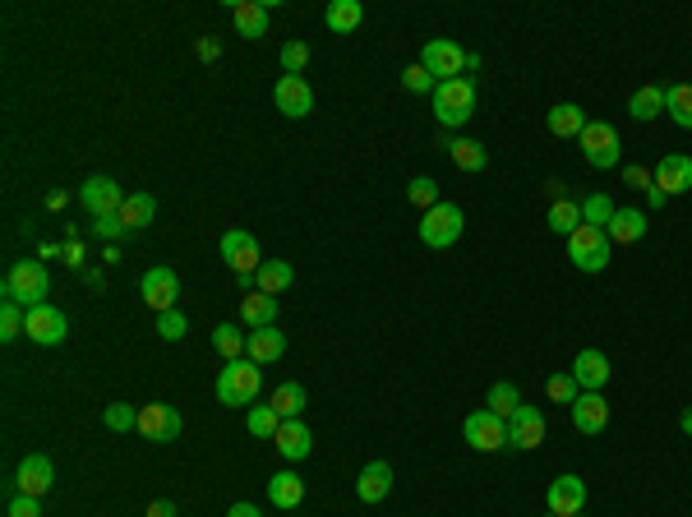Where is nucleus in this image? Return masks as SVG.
<instances>
[{"instance_id": "1", "label": "nucleus", "mask_w": 692, "mask_h": 517, "mask_svg": "<svg viewBox=\"0 0 692 517\" xmlns=\"http://www.w3.org/2000/svg\"><path fill=\"white\" fill-rule=\"evenodd\" d=\"M259 388H263V370L250 361V356H236V361L222 365L213 393H217V402H222V407H254Z\"/></svg>"}, {"instance_id": "2", "label": "nucleus", "mask_w": 692, "mask_h": 517, "mask_svg": "<svg viewBox=\"0 0 692 517\" xmlns=\"http://www.w3.org/2000/svg\"><path fill=\"white\" fill-rule=\"evenodd\" d=\"M471 116H476V84L471 79H443L434 88V121L443 130H462Z\"/></svg>"}, {"instance_id": "3", "label": "nucleus", "mask_w": 692, "mask_h": 517, "mask_svg": "<svg viewBox=\"0 0 692 517\" xmlns=\"http://www.w3.org/2000/svg\"><path fill=\"white\" fill-rule=\"evenodd\" d=\"M47 291H51V277H47V264L42 259H19V264L5 273V301L24 305H47Z\"/></svg>"}, {"instance_id": "4", "label": "nucleus", "mask_w": 692, "mask_h": 517, "mask_svg": "<svg viewBox=\"0 0 692 517\" xmlns=\"http://www.w3.org/2000/svg\"><path fill=\"white\" fill-rule=\"evenodd\" d=\"M466 231V213L457 204H434L430 213H420V241L430 250H448V245L462 241Z\"/></svg>"}, {"instance_id": "5", "label": "nucleus", "mask_w": 692, "mask_h": 517, "mask_svg": "<svg viewBox=\"0 0 692 517\" xmlns=\"http://www.w3.org/2000/svg\"><path fill=\"white\" fill-rule=\"evenodd\" d=\"M568 259L582 273H605L609 259H614V245H609V236L600 227H582L568 236Z\"/></svg>"}, {"instance_id": "6", "label": "nucleus", "mask_w": 692, "mask_h": 517, "mask_svg": "<svg viewBox=\"0 0 692 517\" xmlns=\"http://www.w3.org/2000/svg\"><path fill=\"white\" fill-rule=\"evenodd\" d=\"M466 61H471V51L457 47L453 37H430L425 51H420V65L434 74V79H466Z\"/></svg>"}, {"instance_id": "7", "label": "nucleus", "mask_w": 692, "mask_h": 517, "mask_svg": "<svg viewBox=\"0 0 692 517\" xmlns=\"http://www.w3.org/2000/svg\"><path fill=\"white\" fill-rule=\"evenodd\" d=\"M462 439L476 453H499V448H513L508 444V421L503 416H494L490 407H480V411H471L462 421Z\"/></svg>"}, {"instance_id": "8", "label": "nucleus", "mask_w": 692, "mask_h": 517, "mask_svg": "<svg viewBox=\"0 0 692 517\" xmlns=\"http://www.w3.org/2000/svg\"><path fill=\"white\" fill-rule=\"evenodd\" d=\"M619 153H623V139L619 130L609 121H586L582 130V157L591 162L596 171H609V167H619Z\"/></svg>"}, {"instance_id": "9", "label": "nucleus", "mask_w": 692, "mask_h": 517, "mask_svg": "<svg viewBox=\"0 0 692 517\" xmlns=\"http://www.w3.org/2000/svg\"><path fill=\"white\" fill-rule=\"evenodd\" d=\"M139 296H144V305L148 310H157V314H167V310H176V301H180V277H176V268H148L144 273V282H139Z\"/></svg>"}, {"instance_id": "10", "label": "nucleus", "mask_w": 692, "mask_h": 517, "mask_svg": "<svg viewBox=\"0 0 692 517\" xmlns=\"http://www.w3.org/2000/svg\"><path fill=\"white\" fill-rule=\"evenodd\" d=\"M180 430H185V421H180L176 407H167V402L139 407V434H144V439H153V444H176Z\"/></svg>"}, {"instance_id": "11", "label": "nucleus", "mask_w": 692, "mask_h": 517, "mask_svg": "<svg viewBox=\"0 0 692 517\" xmlns=\"http://www.w3.org/2000/svg\"><path fill=\"white\" fill-rule=\"evenodd\" d=\"M28 342H37V347H60L65 342V333H70V319H65V310H56V305H33L28 310Z\"/></svg>"}, {"instance_id": "12", "label": "nucleus", "mask_w": 692, "mask_h": 517, "mask_svg": "<svg viewBox=\"0 0 692 517\" xmlns=\"http://www.w3.org/2000/svg\"><path fill=\"white\" fill-rule=\"evenodd\" d=\"M273 102L282 116H291V121H300V116H310L314 111V88L305 84V74H282L273 88Z\"/></svg>"}, {"instance_id": "13", "label": "nucleus", "mask_w": 692, "mask_h": 517, "mask_svg": "<svg viewBox=\"0 0 692 517\" xmlns=\"http://www.w3.org/2000/svg\"><path fill=\"white\" fill-rule=\"evenodd\" d=\"M217 250H222V259H227L231 268H236V277L259 273V264H263V259H259V241H254L250 231H240V227H231Z\"/></svg>"}, {"instance_id": "14", "label": "nucleus", "mask_w": 692, "mask_h": 517, "mask_svg": "<svg viewBox=\"0 0 692 517\" xmlns=\"http://www.w3.org/2000/svg\"><path fill=\"white\" fill-rule=\"evenodd\" d=\"M79 204L93 217H116L120 204H125V194H120V185L111 176H88L84 190H79Z\"/></svg>"}, {"instance_id": "15", "label": "nucleus", "mask_w": 692, "mask_h": 517, "mask_svg": "<svg viewBox=\"0 0 692 517\" xmlns=\"http://www.w3.org/2000/svg\"><path fill=\"white\" fill-rule=\"evenodd\" d=\"M545 504H549V513L554 517H577L586 508V481L582 476H573V471H563L559 481L549 485Z\"/></svg>"}, {"instance_id": "16", "label": "nucleus", "mask_w": 692, "mask_h": 517, "mask_svg": "<svg viewBox=\"0 0 692 517\" xmlns=\"http://www.w3.org/2000/svg\"><path fill=\"white\" fill-rule=\"evenodd\" d=\"M508 444L513 448H540L545 444V411L540 407H517L508 416Z\"/></svg>"}, {"instance_id": "17", "label": "nucleus", "mask_w": 692, "mask_h": 517, "mask_svg": "<svg viewBox=\"0 0 692 517\" xmlns=\"http://www.w3.org/2000/svg\"><path fill=\"white\" fill-rule=\"evenodd\" d=\"M568 374L577 379V388H582V393H600V388L609 384V356H605V351H596V347H582Z\"/></svg>"}, {"instance_id": "18", "label": "nucleus", "mask_w": 692, "mask_h": 517, "mask_svg": "<svg viewBox=\"0 0 692 517\" xmlns=\"http://www.w3.org/2000/svg\"><path fill=\"white\" fill-rule=\"evenodd\" d=\"M51 481H56V467H51V457H42V453H28L24 462H19V471H14L19 494H33V499H42V494L51 490Z\"/></svg>"}, {"instance_id": "19", "label": "nucleus", "mask_w": 692, "mask_h": 517, "mask_svg": "<svg viewBox=\"0 0 692 517\" xmlns=\"http://www.w3.org/2000/svg\"><path fill=\"white\" fill-rule=\"evenodd\" d=\"M656 190H665L669 199L692 190V157L688 153H665L660 157L656 162Z\"/></svg>"}, {"instance_id": "20", "label": "nucleus", "mask_w": 692, "mask_h": 517, "mask_svg": "<svg viewBox=\"0 0 692 517\" xmlns=\"http://www.w3.org/2000/svg\"><path fill=\"white\" fill-rule=\"evenodd\" d=\"M273 448L282 457H287V462H305V457H310V448H314V434H310V425L300 421H282L277 425V434H273Z\"/></svg>"}, {"instance_id": "21", "label": "nucleus", "mask_w": 692, "mask_h": 517, "mask_svg": "<svg viewBox=\"0 0 692 517\" xmlns=\"http://www.w3.org/2000/svg\"><path fill=\"white\" fill-rule=\"evenodd\" d=\"M393 467L388 462H370V467H360V481H356V494L360 504H383L388 494H393Z\"/></svg>"}, {"instance_id": "22", "label": "nucleus", "mask_w": 692, "mask_h": 517, "mask_svg": "<svg viewBox=\"0 0 692 517\" xmlns=\"http://www.w3.org/2000/svg\"><path fill=\"white\" fill-rule=\"evenodd\" d=\"M646 208H619V213L609 217V227H605V236H609V245H637L646 236Z\"/></svg>"}, {"instance_id": "23", "label": "nucleus", "mask_w": 692, "mask_h": 517, "mask_svg": "<svg viewBox=\"0 0 692 517\" xmlns=\"http://www.w3.org/2000/svg\"><path fill=\"white\" fill-rule=\"evenodd\" d=\"M231 24H236L240 37L259 42V37H268V5L263 0H236L231 5Z\"/></svg>"}, {"instance_id": "24", "label": "nucleus", "mask_w": 692, "mask_h": 517, "mask_svg": "<svg viewBox=\"0 0 692 517\" xmlns=\"http://www.w3.org/2000/svg\"><path fill=\"white\" fill-rule=\"evenodd\" d=\"M245 356H250L254 365H273L287 356V333L282 328H259V333H250V342H245Z\"/></svg>"}, {"instance_id": "25", "label": "nucleus", "mask_w": 692, "mask_h": 517, "mask_svg": "<svg viewBox=\"0 0 692 517\" xmlns=\"http://www.w3.org/2000/svg\"><path fill=\"white\" fill-rule=\"evenodd\" d=\"M573 425L582 434H605V425H609V402L600 393H582L573 402Z\"/></svg>"}, {"instance_id": "26", "label": "nucleus", "mask_w": 692, "mask_h": 517, "mask_svg": "<svg viewBox=\"0 0 692 517\" xmlns=\"http://www.w3.org/2000/svg\"><path fill=\"white\" fill-rule=\"evenodd\" d=\"M268 504L282 508V513L300 508L305 504V481H300L296 471H277V476H268Z\"/></svg>"}, {"instance_id": "27", "label": "nucleus", "mask_w": 692, "mask_h": 517, "mask_svg": "<svg viewBox=\"0 0 692 517\" xmlns=\"http://www.w3.org/2000/svg\"><path fill=\"white\" fill-rule=\"evenodd\" d=\"M240 324L250 328V333L273 328L277 324V296H268V291H250V296L240 301Z\"/></svg>"}, {"instance_id": "28", "label": "nucleus", "mask_w": 692, "mask_h": 517, "mask_svg": "<svg viewBox=\"0 0 692 517\" xmlns=\"http://www.w3.org/2000/svg\"><path fill=\"white\" fill-rule=\"evenodd\" d=\"M545 125H549V134H559V139H582L586 116L577 102H559V107L545 111Z\"/></svg>"}, {"instance_id": "29", "label": "nucleus", "mask_w": 692, "mask_h": 517, "mask_svg": "<svg viewBox=\"0 0 692 517\" xmlns=\"http://www.w3.org/2000/svg\"><path fill=\"white\" fill-rule=\"evenodd\" d=\"M291 282H296V268L287 259H263L259 273H254V291H268V296H282Z\"/></svg>"}, {"instance_id": "30", "label": "nucleus", "mask_w": 692, "mask_h": 517, "mask_svg": "<svg viewBox=\"0 0 692 517\" xmlns=\"http://www.w3.org/2000/svg\"><path fill=\"white\" fill-rule=\"evenodd\" d=\"M360 24H365L360 0H333V5L323 10V28H328V33H356Z\"/></svg>"}, {"instance_id": "31", "label": "nucleus", "mask_w": 692, "mask_h": 517, "mask_svg": "<svg viewBox=\"0 0 692 517\" xmlns=\"http://www.w3.org/2000/svg\"><path fill=\"white\" fill-rule=\"evenodd\" d=\"M116 217L125 222V231H144L157 217V199L153 194H125V204H120Z\"/></svg>"}, {"instance_id": "32", "label": "nucleus", "mask_w": 692, "mask_h": 517, "mask_svg": "<svg viewBox=\"0 0 692 517\" xmlns=\"http://www.w3.org/2000/svg\"><path fill=\"white\" fill-rule=\"evenodd\" d=\"M448 157H453L457 171H485L490 167V153H485V144H476V139H448Z\"/></svg>"}, {"instance_id": "33", "label": "nucleus", "mask_w": 692, "mask_h": 517, "mask_svg": "<svg viewBox=\"0 0 692 517\" xmlns=\"http://www.w3.org/2000/svg\"><path fill=\"white\" fill-rule=\"evenodd\" d=\"M545 222H549V231H559V236H573V231L586 227V222H582V204H577V199H554L549 213H545Z\"/></svg>"}, {"instance_id": "34", "label": "nucleus", "mask_w": 692, "mask_h": 517, "mask_svg": "<svg viewBox=\"0 0 692 517\" xmlns=\"http://www.w3.org/2000/svg\"><path fill=\"white\" fill-rule=\"evenodd\" d=\"M628 116L633 121H656V116H665V88H656V84H646V88H637L633 93V102H628Z\"/></svg>"}, {"instance_id": "35", "label": "nucleus", "mask_w": 692, "mask_h": 517, "mask_svg": "<svg viewBox=\"0 0 692 517\" xmlns=\"http://www.w3.org/2000/svg\"><path fill=\"white\" fill-rule=\"evenodd\" d=\"M665 116L679 130H692V84H669L665 88Z\"/></svg>"}, {"instance_id": "36", "label": "nucleus", "mask_w": 692, "mask_h": 517, "mask_svg": "<svg viewBox=\"0 0 692 517\" xmlns=\"http://www.w3.org/2000/svg\"><path fill=\"white\" fill-rule=\"evenodd\" d=\"M245 342H250V333L240 324H217L213 328V347L227 356V361H236V356H245Z\"/></svg>"}, {"instance_id": "37", "label": "nucleus", "mask_w": 692, "mask_h": 517, "mask_svg": "<svg viewBox=\"0 0 692 517\" xmlns=\"http://www.w3.org/2000/svg\"><path fill=\"white\" fill-rule=\"evenodd\" d=\"M268 407H273L282 421H296L300 411H305V388H300V384H282L273 393V402H268Z\"/></svg>"}, {"instance_id": "38", "label": "nucleus", "mask_w": 692, "mask_h": 517, "mask_svg": "<svg viewBox=\"0 0 692 517\" xmlns=\"http://www.w3.org/2000/svg\"><path fill=\"white\" fill-rule=\"evenodd\" d=\"M485 407H490L494 416H503V421H508V416H513V411L522 407V393H517V384H508V379H499V384L490 388V397H485Z\"/></svg>"}, {"instance_id": "39", "label": "nucleus", "mask_w": 692, "mask_h": 517, "mask_svg": "<svg viewBox=\"0 0 692 517\" xmlns=\"http://www.w3.org/2000/svg\"><path fill=\"white\" fill-rule=\"evenodd\" d=\"M614 213H619V208H614V199H609V194H586V199H582V222H586V227H600V231H605Z\"/></svg>"}, {"instance_id": "40", "label": "nucleus", "mask_w": 692, "mask_h": 517, "mask_svg": "<svg viewBox=\"0 0 692 517\" xmlns=\"http://www.w3.org/2000/svg\"><path fill=\"white\" fill-rule=\"evenodd\" d=\"M102 425H107V430H116V434L139 430V407H130V402H111V407L102 411Z\"/></svg>"}, {"instance_id": "41", "label": "nucleus", "mask_w": 692, "mask_h": 517, "mask_svg": "<svg viewBox=\"0 0 692 517\" xmlns=\"http://www.w3.org/2000/svg\"><path fill=\"white\" fill-rule=\"evenodd\" d=\"M24 328H28V310H24V305H14V301L0 305V342H14Z\"/></svg>"}, {"instance_id": "42", "label": "nucleus", "mask_w": 692, "mask_h": 517, "mask_svg": "<svg viewBox=\"0 0 692 517\" xmlns=\"http://www.w3.org/2000/svg\"><path fill=\"white\" fill-rule=\"evenodd\" d=\"M406 199H411V204H416L420 213H430L434 204H443V199H439V185H434L430 176H416V181L406 185Z\"/></svg>"}, {"instance_id": "43", "label": "nucleus", "mask_w": 692, "mask_h": 517, "mask_svg": "<svg viewBox=\"0 0 692 517\" xmlns=\"http://www.w3.org/2000/svg\"><path fill=\"white\" fill-rule=\"evenodd\" d=\"M402 88H406V93H434L439 79H434V74L416 61V65H406V70H402Z\"/></svg>"}, {"instance_id": "44", "label": "nucleus", "mask_w": 692, "mask_h": 517, "mask_svg": "<svg viewBox=\"0 0 692 517\" xmlns=\"http://www.w3.org/2000/svg\"><path fill=\"white\" fill-rule=\"evenodd\" d=\"M277 425H282V416H277L273 407H250V434L254 439H273Z\"/></svg>"}, {"instance_id": "45", "label": "nucleus", "mask_w": 692, "mask_h": 517, "mask_svg": "<svg viewBox=\"0 0 692 517\" xmlns=\"http://www.w3.org/2000/svg\"><path fill=\"white\" fill-rule=\"evenodd\" d=\"M549 397H554L559 407H573L577 397H582V388H577L573 374H554V379H549Z\"/></svg>"}, {"instance_id": "46", "label": "nucleus", "mask_w": 692, "mask_h": 517, "mask_svg": "<svg viewBox=\"0 0 692 517\" xmlns=\"http://www.w3.org/2000/svg\"><path fill=\"white\" fill-rule=\"evenodd\" d=\"M185 314L180 310H167V314H157V337H162V342H180V337H185Z\"/></svg>"}, {"instance_id": "47", "label": "nucleus", "mask_w": 692, "mask_h": 517, "mask_svg": "<svg viewBox=\"0 0 692 517\" xmlns=\"http://www.w3.org/2000/svg\"><path fill=\"white\" fill-rule=\"evenodd\" d=\"M305 65H310V47H305V42H287V47H282V70L300 74Z\"/></svg>"}, {"instance_id": "48", "label": "nucleus", "mask_w": 692, "mask_h": 517, "mask_svg": "<svg viewBox=\"0 0 692 517\" xmlns=\"http://www.w3.org/2000/svg\"><path fill=\"white\" fill-rule=\"evenodd\" d=\"M10 517H42V504H37L33 494H14V499H10Z\"/></svg>"}, {"instance_id": "49", "label": "nucleus", "mask_w": 692, "mask_h": 517, "mask_svg": "<svg viewBox=\"0 0 692 517\" xmlns=\"http://www.w3.org/2000/svg\"><path fill=\"white\" fill-rule=\"evenodd\" d=\"M623 185H633V190H651V185H656V176L633 162V167H623Z\"/></svg>"}, {"instance_id": "50", "label": "nucleus", "mask_w": 692, "mask_h": 517, "mask_svg": "<svg viewBox=\"0 0 692 517\" xmlns=\"http://www.w3.org/2000/svg\"><path fill=\"white\" fill-rule=\"evenodd\" d=\"M93 236L116 241V236H125V222H120V217H93Z\"/></svg>"}, {"instance_id": "51", "label": "nucleus", "mask_w": 692, "mask_h": 517, "mask_svg": "<svg viewBox=\"0 0 692 517\" xmlns=\"http://www.w3.org/2000/svg\"><path fill=\"white\" fill-rule=\"evenodd\" d=\"M222 56V42L217 37H199V61H217Z\"/></svg>"}, {"instance_id": "52", "label": "nucleus", "mask_w": 692, "mask_h": 517, "mask_svg": "<svg viewBox=\"0 0 692 517\" xmlns=\"http://www.w3.org/2000/svg\"><path fill=\"white\" fill-rule=\"evenodd\" d=\"M148 517H176V504H171V499H153V504H148Z\"/></svg>"}, {"instance_id": "53", "label": "nucleus", "mask_w": 692, "mask_h": 517, "mask_svg": "<svg viewBox=\"0 0 692 517\" xmlns=\"http://www.w3.org/2000/svg\"><path fill=\"white\" fill-rule=\"evenodd\" d=\"M665 204H669V194L651 185V190H646V208H651V213H660V208H665Z\"/></svg>"}, {"instance_id": "54", "label": "nucleus", "mask_w": 692, "mask_h": 517, "mask_svg": "<svg viewBox=\"0 0 692 517\" xmlns=\"http://www.w3.org/2000/svg\"><path fill=\"white\" fill-rule=\"evenodd\" d=\"M65 204H70V194H65V190H51L47 194V208H51V213H60Z\"/></svg>"}, {"instance_id": "55", "label": "nucleus", "mask_w": 692, "mask_h": 517, "mask_svg": "<svg viewBox=\"0 0 692 517\" xmlns=\"http://www.w3.org/2000/svg\"><path fill=\"white\" fill-rule=\"evenodd\" d=\"M65 259H70V264H84V245L70 241V245H65Z\"/></svg>"}, {"instance_id": "56", "label": "nucleus", "mask_w": 692, "mask_h": 517, "mask_svg": "<svg viewBox=\"0 0 692 517\" xmlns=\"http://www.w3.org/2000/svg\"><path fill=\"white\" fill-rule=\"evenodd\" d=\"M227 517H263V513H259V508H254V504H236Z\"/></svg>"}, {"instance_id": "57", "label": "nucleus", "mask_w": 692, "mask_h": 517, "mask_svg": "<svg viewBox=\"0 0 692 517\" xmlns=\"http://www.w3.org/2000/svg\"><path fill=\"white\" fill-rule=\"evenodd\" d=\"M679 425H683V434H692V407H688V411H683V416H679Z\"/></svg>"}, {"instance_id": "58", "label": "nucleus", "mask_w": 692, "mask_h": 517, "mask_svg": "<svg viewBox=\"0 0 692 517\" xmlns=\"http://www.w3.org/2000/svg\"><path fill=\"white\" fill-rule=\"evenodd\" d=\"M577 517H586V513H577Z\"/></svg>"}, {"instance_id": "59", "label": "nucleus", "mask_w": 692, "mask_h": 517, "mask_svg": "<svg viewBox=\"0 0 692 517\" xmlns=\"http://www.w3.org/2000/svg\"><path fill=\"white\" fill-rule=\"evenodd\" d=\"M549 517H554V513H549Z\"/></svg>"}]
</instances>
